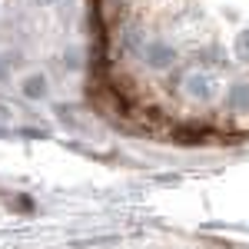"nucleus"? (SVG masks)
I'll return each instance as SVG.
<instances>
[{
	"label": "nucleus",
	"instance_id": "1",
	"mask_svg": "<svg viewBox=\"0 0 249 249\" xmlns=\"http://www.w3.org/2000/svg\"><path fill=\"white\" fill-rule=\"evenodd\" d=\"M236 53L243 60H249V30H243V34L236 37Z\"/></svg>",
	"mask_w": 249,
	"mask_h": 249
}]
</instances>
